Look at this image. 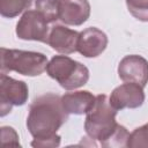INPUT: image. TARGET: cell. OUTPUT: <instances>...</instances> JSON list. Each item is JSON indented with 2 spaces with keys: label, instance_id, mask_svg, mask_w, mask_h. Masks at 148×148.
Segmentation results:
<instances>
[{
  "label": "cell",
  "instance_id": "obj_1",
  "mask_svg": "<svg viewBox=\"0 0 148 148\" xmlns=\"http://www.w3.org/2000/svg\"><path fill=\"white\" fill-rule=\"evenodd\" d=\"M68 113L61 104V97L47 92L34 99L27 117V128L34 139L51 138L67 121Z\"/></svg>",
  "mask_w": 148,
  "mask_h": 148
},
{
  "label": "cell",
  "instance_id": "obj_2",
  "mask_svg": "<svg viewBox=\"0 0 148 148\" xmlns=\"http://www.w3.org/2000/svg\"><path fill=\"white\" fill-rule=\"evenodd\" d=\"M86 114L84 131L87 135L97 141L99 146L108 147L119 126L116 121L117 110L111 105L108 96L104 94L97 95L94 106Z\"/></svg>",
  "mask_w": 148,
  "mask_h": 148
},
{
  "label": "cell",
  "instance_id": "obj_3",
  "mask_svg": "<svg viewBox=\"0 0 148 148\" xmlns=\"http://www.w3.org/2000/svg\"><path fill=\"white\" fill-rule=\"evenodd\" d=\"M45 54L34 51L1 47V73L16 72L25 76H38L46 71Z\"/></svg>",
  "mask_w": 148,
  "mask_h": 148
},
{
  "label": "cell",
  "instance_id": "obj_4",
  "mask_svg": "<svg viewBox=\"0 0 148 148\" xmlns=\"http://www.w3.org/2000/svg\"><path fill=\"white\" fill-rule=\"evenodd\" d=\"M46 73L66 90L83 87L89 80V69L68 56H54L46 66Z\"/></svg>",
  "mask_w": 148,
  "mask_h": 148
},
{
  "label": "cell",
  "instance_id": "obj_5",
  "mask_svg": "<svg viewBox=\"0 0 148 148\" xmlns=\"http://www.w3.org/2000/svg\"><path fill=\"white\" fill-rule=\"evenodd\" d=\"M29 97V89L24 81L15 80L6 73L0 75V116L5 117L13 106L24 105Z\"/></svg>",
  "mask_w": 148,
  "mask_h": 148
},
{
  "label": "cell",
  "instance_id": "obj_6",
  "mask_svg": "<svg viewBox=\"0 0 148 148\" xmlns=\"http://www.w3.org/2000/svg\"><path fill=\"white\" fill-rule=\"evenodd\" d=\"M47 21L38 10L28 9L23 13L16 24V36L23 40H36L47 43L49 27Z\"/></svg>",
  "mask_w": 148,
  "mask_h": 148
},
{
  "label": "cell",
  "instance_id": "obj_7",
  "mask_svg": "<svg viewBox=\"0 0 148 148\" xmlns=\"http://www.w3.org/2000/svg\"><path fill=\"white\" fill-rule=\"evenodd\" d=\"M145 91L143 87L134 82H125L116 87L109 101L111 105L118 111L124 109H136L140 108L145 102Z\"/></svg>",
  "mask_w": 148,
  "mask_h": 148
},
{
  "label": "cell",
  "instance_id": "obj_8",
  "mask_svg": "<svg viewBox=\"0 0 148 148\" xmlns=\"http://www.w3.org/2000/svg\"><path fill=\"white\" fill-rule=\"evenodd\" d=\"M118 75L124 82H134L145 88L148 83V61L138 54L125 56L118 65Z\"/></svg>",
  "mask_w": 148,
  "mask_h": 148
},
{
  "label": "cell",
  "instance_id": "obj_9",
  "mask_svg": "<svg viewBox=\"0 0 148 148\" xmlns=\"http://www.w3.org/2000/svg\"><path fill=\"white\" fill-rule=\"evenodd\" d=\"M108 36L96 27H89L80 32L77 40V52L86 58H96L102 54L108 46Z\"/></svg>",
  "mask_w": 148,
  "mask_h": 148
},
{
  "label": "cell",
  "instance_id": "obj_10",
  "mask_svg": "<svg viewBox=\"0 0 148 148\" xmlns=\"http://www.w3.org/2000/svg\"><path fill=\"white\" fill-rule=\"evenodd\" d=\"M79 35L80 32L76 30L61 24H56L50 30L47 44L61 54H71L77 51Z\"/></svg>",
  "mask_w": 148,
  "mask_h": 148
},
{
  "label": "cell",
  "instance_id": "obj_11",
  "mask_svg": "<svg viewBox=\"0 0 148 148\" xmlns=\"http://www.w3.org/2000/svg\"><path fill=\"white\" fill-rule=\"evenodd\" d=\"M90 16L88 0H60L59 20L67 25H81Z\"/></svg>",
  "mask_w": 148,
  "mask_h": 148
},
{
  "label": "cell",
  "instance_id": "obj_12",
  "mask_svg": "<svg viewBox=\"0 0 148 148\" xmlns=\"http://www.w3.org/2000/svg\"><path fill=\"white\" fill-rule=\"evenodd\" d=\"M96 96L88 90L66 92L61 96V104L68 114H84L95 104Z\"/></svg>",
  "mask_w": 148,
  "mask_h": 148
},
{
  "label": "cell",
  "instance_id": "obj_13",
  "mask_svg": "<svg viewBox=\"0 0 148 148\" xmlns=\"http://www.w3.org/2000/svg\"><path fill=\"white\" fill-rule=\"evenodd\" d=\"M32 0H0V14L6 18H13L27 12Z\"/></svg>",
  "mask_w": 148,
  "mask_h": 148
},
{
  "label": "cell",
  "instance_id": "obj_14",
  "mask_svg": "<svg viewBox=\"0 0 148 148\" xmlns=\"http://www.w3.org/2000/svg\"><path fill=\"white\" fill-rule=\"evenodd\" d=\"M59 2L60 0H36L35 6L36 10H38L49 23H52L59 20Z\"/></svg>",
  "mask_w": 148,
  "mask_h": 148
},
{
  "label": "cell",
  "instance_id": "obj_15",
  "mask_svg": "<svg viewBox=\"0 0 148 148\" xmlns=\"http://www.w3.org/2000/svg\"><path fill=\"white\" fill-rule=\"evenodd\" d=\"M128 148H148V123L136 127L127 139Z\"/></svg>",
  "mask_w": 148,
  "mask_h": 148
},
{
  "label": "cell",
  "instance_id": "obj_16",
  "mask_svg": "<svg viewBox=\"0 0 148 148\" xmlns=\"http://www.w3.org/2000/svg\"><path fill=\"white\" fill-rule=\"evenodd\" d=\"M126 6L134 18L148 22V0H126Z\"/></svg>",
  "mask_w": 148,
  "mask_h": 148
},
{
  "label": "cell",
  "instance_id": "obj_17",
  "mask_svg": "<svg viewBox=\"0 0 148 148\" xmlns=\"http://www.w3.org/2000/svg\"><path fill=\"white\" fill-rule=\"evenodd\" d=\"M1 139L3 146H20L18 135L16 131L10 126H2L1 127Z\"/></svg>",
  "mask_w": 148,
  "mask_h": 148
},
{
  "label": "cell",
  "instance_id": "obj_18",
  "mask_svg": "<svg viewBox=\"0 0 148 148\" xmlns=\"http://www.w3.org/2000/svg\"><path fill=\"white\" fill-rule=\"evenodd\" d=\"M61 142V136L56 134L51 138H46V139H34L31 141V146L35 148H47V147H59Z\"/></svg>",
  "mask_w": 148,
  "mask_h": 148
}]
</instances>
